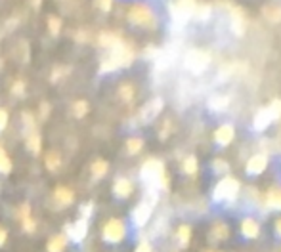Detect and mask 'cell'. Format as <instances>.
Returning a JSON list of instances; mask_svg holds the SVG:
<instances>
[{"instance_id":"cell-1","label":"cell","mask_w":281,"mask_h":252,"mask_svg":"<svg viewBox=\"0 0 281 252\" xmlns=\"http://www.w3.org/2000/svg\"><path fill=\"white\" fill-rule=\"evenodd\" d=\"M140 178L144 184H148L151 189H168V174L165 170V162L159 158L151 157L148 158L142 168H140Z\"/></svg>"},{"instance_id":"cell-6","label":"cell","mask_w":281,"mask_h":252,"mask_svg":"<svg viewBox=\"0 0 281 252\" xmlns=\"http://www.w3.org/2000/svg\"><path fill=\"white\" fill-rule=\"evenodd\" d=\"M155 203H157L155 189L149 188L148 195H146V199H144L142 203H138V206L132 210V221H134V225H136V227H144V225L149 221Z\"/></svg>"},{"instance_id":"cell-41","label":"cell","mask_w":281,"mask_h":252,"mask_svg":"<svg viewBox=\"0 0 281 252\" xmlns=\"http://www.w3.org/2000/svg\"><path fill=\"white\" fill-rule=\"evenodd\" d=\"M159 52H161V50H157V46L149 44V46H146L144 56H146V58H155V56H159Z\"/></svg>"},{"instance_id":"cell-23","label":"cell","mask_w":281,"mask_h":252,"mask_svg":"<svg viewBox=\"0 0 281 252\" xmlns=\"http://www.w3.org/2000/svg\"><path fill=\"white\" fill-rule=\"evenodd\" d=\"M176 241H178V245L182 249H186L187 245H189V241H191V225L189 223L178 225V229H176Z\"/></svg>"},{"instance_id":"cell-40","label":"cell","mask_w":281,"mask_h":252,"mask_svg":"<svg viewBox=\"0 0 281 252\" xmlns=\"http://www.w3.org/2000/svg\"><path fill=\"white\" fill-rule=\"evenodd\" d=\"M134 252H153V247H151L149 241H140V245L136 247V251Z\"/></svg>"},{"instance_id":"cell-18","label":"cell","mask_w":281,"mask_h":252,"mask_svg":"<svg viewBox=\"0 0 281 252\" xmlns=\"http://www.w3.org/2000/svg\"><path fill=\"white\" fill-rule=\"evenodd\" d=\"M207 105H209V109H211V111H215V113H222V111H226V109L230 107V95L213 94L211 97H209Z\"/></svg>"},{"instance_id":"cell-8","label":"cell","mask_w":281,"mask_h":252,"mask_svg":"<svg viewBox=\"0 0 281 252\" xmlns=\"http://www.w3.org/2000/svg\"><path fill=\"white\" fill-rule=\"evenodd\" d=\"M101 233H103V241H107V243H121L126 235L125 221L119 220V218H111V220L105 221Z\"/></svg>"},{"instance_id":"cell-47","label":"cell","mask_w":281,"mask_h":252,"mask_svg":"<svg viewBox=\"0 0 281 252\" xmlns=\"http://www.w3.org/2000/svg\"><path fill=\"white\" fill-rule=\"evenodd\" d=\"M75 40H79V42H86V40H88V34H86V31H77V34H75Z\"/></svg>"},{"instance_id":"cell-12","label":"cell","mask_w":281,"mask_h":252,"mask_svg":"<svg viewBox=\"0 0 281 252\" xmlns=\"http://www.w3.org/2000/svg\"><path fill=\"white\" fill-rule=\"evenodd\" d=\"M268 162H270V158L266 153H254L252 157H249L247 164H245V172L249 176H260L268 168Z\"/></svg>"},{"instance_id":"cell-34","label":"cell","mask_w":281,"mask_h":252,"mask_svg":"<svg viewBox=\"0 0 281 252\" xmlns=\"http://www.w3.org/2000/svg\"><path fill=\"white\" fill-rule=\"evenodd\" d=\"M86 113H88V103H86L84 99H79V101L73 103V115H75L77 119H83Z\"/></svg>"},{"instance_id":"cell-4","label":"cell","mask_w":281,"mask_h":252,"mask_svg":"<svg viewBox=\"0 0 281 252\" xmlns=\"http://www.w3.org/2000/svg\"><path fill=\"white\" fill-rule=\"evenodd\" d=\"M197 8V0H174L168 4L170 19L174 27H184L187 21L193 17V12Z\"/></svg>"},{"instance_id":"cell-49","label":"cell","mask_w":281,"mask_h":252,"mask_svg":"<svg viewBox=\"0 0 281 252\" xmlns=\"http://www.w3.org/2000/svg\"><path fill=\"white\" fill-rule=\"evenodd\" d=\"M6 237H8V233H6L4 229H0V247L6 243Z\"/></svg>"},{"instance_id":"cell-28","label":"cell","mask_w":281,"mask_h":252,"mask_svg":"<svg viewBox=\"0 0 281 252\" xmlns=\"http://www.w3.org/2000/svg\"><path fill=\"white\" fill-rule=\"evenodd\" d=\"M142 147H144V140H142V138L134 136V138H128V140H126V151H128V155L140 153Z\"/></svg>"},{"instance_id":"cell-46","label":"cell","mask_w":281,"mask_h":252,"mask_svg":"<svg viewBox=\"0 0 281 252\" xmlns=\"http://www.w3.org/2000/svg\"><path fill=\"white\" fill-rule=\"evenodd\" d=\"M92 206H94L92 203H86V205L83 206V216H84V220L90 216V212H92Z\"/></svg>"},{"instance_id":"cell-27","label":"cell","mask_w":281,"mask_h":252,"mask_svg":"<svg viewBox=\"0 0 281 252\" xmlns=\"http://www.w3.org/2000/svg\"><path fill=\"white\" fill-rule=\"evenodd\" d=\"M266 107H268V113L272 117V123H278L281 119V97H274L270 101V105H266Z\"/></svg>"},{"instance_id":"cell-45","label":"cell","mask_w":281,"mask_h":252,"mask_svg":"<svg viewBox=\"0 0 281 252\" xmlns=\"http://www.w3.org/2000/svg\"><path fill=\"white\" fill-rule=\"evenodd\" d=\"M6 125H8V113L4 109H0V132L6 128Z\"/></svg>"},{"instance_id":"cell-19","label":"cell","mask_w":281,"mask_h":252,"mask_svg":"<svg viewBox=\"0 0 281 252\" xmlns=\"http://www.w3.org/2000/svg\"><path fill=\"white\" fill-rule=\"evenodd\" d=\"M132 191H134V186H132V182H130L128 178H119V180H115V184H113V193H115L119 199H128V197L132 195Z\"/></svg>"},{"instance_id":"cell-38","label":"cell","mask_w":281,"mask_h":252,"mask_svg":"<svg viewBox=\"0 0 281 252\" xmlns=\"http://www.w3.org/2000/svg\"><path fill=\"white\" fill-rule=\"evenodd\" d=\"M170 130H172V125H170V121L166 119L163 128H161V132H159V138H161V140H166V138L170 136Z\"/></svg>"},{"instance_id":"cell-44","label":"cell","mask_w":281,"mask_h":252,"mask_svg":"<svg viewBox=\"0 0 281 252\" xmlns=\"http://www.w3.org/2000/svg\"><path fill=\"white\" fill-rule=\"evenodd\" d=\"M48 115H50V103L42 101V103H40V117H42V119H46Z\"/></svg>"},{"instance_id":"cell-37","label":"cell","mask_w":281,"mask_h":252,"mask_svg":"<svg viewBox=\"0 0 281 252\" xmlns=\"http://www.w3.org/2000/svg\"><path fill=\"white\" fill-rule=\"evenodd\" d=\"M94 4H96V8H99L101 12H111V8H113V0H94Z\"/></svg>"},{"instance_id":"cell-29","label":"cell","mask_w":281,"mask_h":252,"mask_svg":"<svg viewBox=\"0 0 281 252\" xmlns=\"http://www.w3.org/2000/svg\"><path fill=\"white\" fill-rule=\"evenodd\" d=\"M211 168H213V172L215 174H218V176H224V174H228V170H230V164H228V160L222 157H216L213 158V162H211Z\"/></svg>"},{"instance_id":"cell-2","label":"cell","mask_w":281,"mask_h":252,"mask_svg":"<svg viewBox=\"0 0 281 252\" xmlns=\"http://www.w3.org/2000/svg\"><path fill=\"white\" fill-rule=\"evenodd\" d=\"M239 191H241L239 180L230 176V174H226L216 182V186L213 189V199L216 203H231V201H235L239 197Z\"/></svg>"},{"instance_id":"cell-32","label":"cell","mask_w":281,"mask_h":252,"mask_svg":"<svg viewBox=\"0 0 281 252\" xmlns=\"http://www.w3.org/2000/svg\"><path fill=\"white\" fill-rule=\"evenodd\" d=\"M65 249V235H56L48 243V252H62Z\"/></svg>"},{"instance_id":"cell-42","label":"cell","mask_w":281,"mask_h":252,"mask_svg":"<svg viewBox=\"0 0 281 252\" xmlns=\"http://www.w3.org/2000/svg\"><path fill=\"white\" fill-rule=\"evenodd\" d=\"M23 123H25V128L27 130H33L34 128V121H33V117H31V113H23Z\"/></svg>"},{"instance_id":"cell-15","label":"cell","mask_w":281,"mask_h":252,"mask_svg":"<svg viewBox=\"0 0 281 252\" xmlns=\"http://www.w3.org/2000/svg\"><path fill=\"white\" fill-rule=\"evenodd\" d=\"M270 125H272V117L268 113V107H260L252 117V130L254 132H264Z\"/></svg>"},{"instance_id":"cell-7","label":"cell","mask_w":281,"mask_h":252,"mask_svg":"<svg viewBox=\"0 0 281 252\" xmlns=\"http://www.w3.org/2000/svg\"><path fill=\"white\" fill-rule=\"evenodd\" d=\"M249 27V17L243 6H231L230 8V29L235 36H245Z\"/></svg>"},{"instance_id":"cell-16","label":"cell","mask_w":281,"mask_h":252,"mask_svg":"<svg viewBox=\"0 0 281 252\" xmlns=\"http://www.w3.org/2000/svg\"><path fill=\"white\" fill-rule=\"evenodd\" d=\"M119 42H123V36L117 31H101L98 34V44H99L101 48L111 50V48H115Z\"/></svg>"},{"instance_id":"cell-10","label":"cell","mask_w":281,"mask_h":252,"mask_svg":"<svg viewBox=\"0 0 281 252\" xmlns=\"http://www.w3.org/2000/svg\"><path fill=\"white\" fill-rule=\"evenodd\" d=\"M163 107H165V101H163V97H153V99H149L142 109H140V113H138V119H140V123H144V125H148V123H151V121H155L157 117H159V113L163 111Z\"/></svg>"},{"instance_id":"cell-35","label":"cell","mask_w":281,"mask_h":252,"mask_svg":"<svg viewBox=\"0 0 281 252\" xmlns=\"http://www.w3.org/2000/svg\"><path fill=\"white\" fill-rule=\"evenodd\" d=\"M48 31L52 32L54 36H58L62 31V19L58 16H48Z\"/></svg>"},{"instance_id":"cell-24","label":"cell","mask_w":281,"mask_h":252,"mask_svg":"<svg viewBox=\"0 0 281 252\" xmlns=\"http://www.w3.org/2000/svg\"><path fill=\"white\" fill-rule=\"evenodd\" d=\"M182 172L187 174V176H195L199 172V158H197V155H187L182 160Z\"/></svg>"},{"instance_id":"cell-14","label":"cell","mask_w":281,"mask_h":252,"mask_svg":"<svg viewBox=\"0 0 281 252\" xmlns=\"http://www.w3.org/2000/svg\"><path fill=\"white\" fill-rule=\"evenodd\" d=\"M209 241L218 245V243H226L230 239V225L226 221H215L211 227H209V233H207Z\"/></svg>"},{"instance_id":"cell-21","label":"cell","mask_w":281,"mask_h":252,"mask_svg":"<svg viewBox=\"0 0 281 252\" xmlns=\"http://www.w3.org/2000/svg\"><path fill=\"white\" fill-rule=\"evenodd\" d=\"M264 205L272 210H281V186L268 189V193L264 197Z\"/></svg>"},{"instance_id":"cell-26","label":"cell","mask_w":281,"mask_h":252,"mask_svg":"<svg viewBox=\"0 0 281 252\" xmlns=\"http://www.w3.org/2000/svg\"><path fill=\"white\" fill-rule=\"evenodd\" d=\"M107 170H109V164H107V160H103V158H98V160H94L92 176L96 178V180H101V178L107 174Z\"/></svg>"},{"instance_id":"cell-9","label":"cell","mask_w":281,"mask_h":252,"mask_svg":"<svg viewBox=\"0 0 281 252\" xmlns=\"http://www.w3.org/2000/svg\"><path fill=\"white\" fill-rule=\"evenodd\" d=\"M109 56L117 62L119 69H121V67H130L132 62H134V48H132L128 42L123 40V42H119L115 48L109 50Z\"/></svg>"},{"instance_id":"cell-5","label":"cell","mask_w":281,"mask_h":252,"mask_svg":"<svg viewBox=\"0 0 281 252\" xmlns=\"http://www.w3.org/2000/svg\"><path fill=\"white\" fill-rule=\"evenodd\" d=\"M211 65V54L201 48L187 50L184 56V67L191 75H203Z\"/></svg>"},{"instance_id":"cell-43","label":"cell","mask_w":281,"mask_h":252,"mask_svg":"<svg viewBox=\"0 0 281 252\" xmlns=\"http://www.w3.org/2000/svg\"><path fill=\"white\" fill-rule=\"evenodd\" d=\"M23 229L27 231V233H33L34 231V221L31 218H23Z\"/></svg>"},{"instance_id":"cell-11","label":"cell","mask_w":281,"mask_h":252,"mask_svg":"<svg viewBox=\"0 0 281 252\" xmlns=\"http://www.w3.org/2000/svg\"><path fill=\"white\" fill-rule=\"evenodd\" d=\"M239 233L247 241H256L260 237V233H262V225L254 216H245L243 220L239 221Z\"/></svg>"},{"instance_id":"cell-25","label":"cell","mask_w":281,"mask_h":252,"mask_svg":"<svg viewBox=\"0 0 281 252\" xmlns=\"http://www.w3.org/2000/svg\"><path fill=\"white\" fill-rule=\"evenodd\" d=\"M54 197H56V203L60 205V206H67V205H71L73 203V191L69 188H56V193H54Z\"/></svg>"},{"instance_id":"cell-39","label":"cell","mask_w":281,"mask_h":252,"mask_svg":"<svg viewBox=\"0 0 281 252\" xmlns=\"http://www.w3.org/2000/svg\"><path fill=\"white\" fill-rule=\"evenodd\" d=\"M23 92H25V82H23V80H16L14 86H12V94L21 95Z\"/></svg>"},{"instance_id":"cell-30","label":"cell","mask_w":281,"mask_h":252,"mask_svg":"<svg viewBox=\"0 0 281 252\" xmlns=\"http://www.w3.org/2000/svg\"><path fill=\"white\" fill-rule=\"evenodd\" d=\"M60 164H62V157H60L58 151H50V153L46 155V168H48V170L56 172V170L60 168Z\"/></svg>"},{"instance_id":"cell-33","label":"cell","mask_w":281,"mask_h":252,"mask_svg":"<svg viewBox=\"0 0 281 252\" xmlns=\"http://www.w3.org/2000/svg\"><path fill=\"white\" fill-rule=\"evenodd\" d=\"M27 149L31 151V153H40V136L38 134H34L31 132L29 136H27Z\"/></svg>"},{"instance_id":"cell-48","label":"cell","mask_w":281,"mask_h":252,"mask_svg":"<svg viewBox=\"0 0 281 252\" xmlns=\"http://www.w3.org/2000/svg\"><path fill=\"white\" fill-rule=\"evenodd\" d=\"M274 231H276V235L281 239V218H278L276 223H274Z\"/></svg>"},{"instance_id":"cell-13","label":"cell","mask_w":281,"mask_h":252,"mask_svg":"<svg viewBox=\"0 0 281 252\" xmlns=\"http://www.w3.org/2000/svg\"><path fill=\"white\" fill-rule=\"evenodd\" d=\"M215 143L218 145V147H228L233 140H235V126L231 125V123H224V125H220L216 130H215Z\"/></svg>"},{"instance_id":"cell-36","label":"cell","mask_w":281,"mask_h":252,"mask_svg":"<svg viewBox=\"0 0 281 252\" xmlns=\"http://www.w3.org/2000/svg\"><path fill=\"white\" fill-rule=\"evenodd\" d=\"M10 170H12V160L6 155V151L0 147V172H2V174H8Z\"/></svg>"},{"instance_id":"cell-50","label":"cell","mask_w":281,"mask_h":252,"mask_svg":"<svg viewBox=\"0 0 281 252\" xmlns=\"http://www.w3.org/2000/svg\"><path fill=\"white\" fill-rule=\"evenodd\" d=\"M40 4H42V0H31V6L34 10H38L40 8Z\"/></svg>"},{"instance_id":"cell-31","label":"cell","mask_w":281,"mask_h":252,"mask_svg":"<svg viewBox=\"0 0 281 252\" xmlns=\"http://www.w3.org/2000/svg\"><path fill=\"white\" fill-rule=\"evenodd\" d=\"M119 95H121L123 101L130 103V101L134 99V86H132L130 82H123V84L119 86Z\"/></svg>"},{"instance_id":"cell-22","label":"cell","mask_w":281,"mask_h":252,"mask_svg":"<svg viewBox=\"0 0 281 252\" xmlns=\"http://www.w3.org/2000/svg\"><path fill=\"white\" fill-rule=\"evenodd\" d=\"M211 14H213V6L209 4V2H197V8H195V12H193V17L191 19H197V21H201V23H205V21H209L211 19Z\"/></svg>"},{"instance_id":"cell-20","label":"cell","mask_w":281,"mask_h":252,"mask_svg":"<svg viewBox=\"0 0 281 252\" xmlns=\"http://www.w3.org/2000/svg\"><path fill=\"white\" fill-rule=\"evenodd\" d=\"M262 16L270 23H281V6L276 2H270V4L262 6Z\"/></svg>"},{"instance_id":"cell-17","label":"cell","mask_w":281,"mask_h":252,"mask_svg":"<svg viewBox=\"0 0 281 252\" xmlns=\"http://www.w3.org/2000/svg\"><path fill=\"white\" fill-rule=\"evenodd\" d=\"M67 235L75 241V243H81L84 237H86V233H88V223H86V220L83 218V220H79L75 225H67Z\"/></svg>"},{"instance_id":"cell-51","label":"cell","mask_w":281,"mask_h":252,"mask_svg":"<svg viewBox=\"0 0 281 252\" xmlns=\"http://www.w3.org/2000/svg\"><path fill=\"white\" fill-rule=\"evenodd\" d=\"M205 252H220V251H213V249H209V251H205Z\"/></svg>"},{"instance_id":"cell-3","label":"cell","mask_w":281,"mask_h":252,"mask_svg":"<svg viewBox=\"0 0 281 252\" xmlns=\"http://www.w3.org/2000/svg\"><path fill=\"white\" fill-rule=\"evenodd\" d=\"M128 21L132 25L144 27V29H153L157 25L155 12L146 2H136V4L130 6V10H128Z\"/></svg>"}]
</instances>
